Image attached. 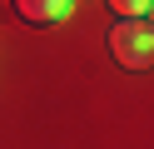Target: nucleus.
I'll use <instances>...</instances> for the list:
<instances>
[{
    "mask_svg": "<svg viewBox=\"0 0 154 149\" xmlns=\"http://www.w3.org/2000/svg\"><path fill=\"white\" fill-rule=\"evenodd\" d=\"M109 55L119 60L124 70H149V60H154L149 20H114V30H109Z\"/></svg>",
    "mask_w": 154,
    "mask_h": 149,
    "instance_id": "f257e3e1",
    "label": "nucleus"
},
{
    "mask_svg": "<svg viewBox=\"0 0 154 149\" xmlns=\"http://www.w3.org/2000/svg\"><path fill=\"white\" fill-rule=\"evenodd\" d=\"M75 0H15V15L30 20V25H55V20L70 15Z\"/></svg>",
    "mask_w": 154,
    "mask_h": 149,
    "instance_id": "f03ea898",
    "label": "nucleus"
},
{
    "mask_svg": "<svg viewBox=\"0 0 154 149\" xmlns=\"http://www.w3.org/2000/svg\"><path fill=\"white\" fill-rule=\"evenodd\" d=\"M104 5L114 10V20H144L154 0H104Z\"/></svg>",
    "mask_w": 154,
    "mask_h": 149,
    "instance_id": "7ed1b4c3",
    "label": "nucleus"
}]
</instances>
